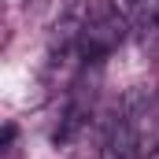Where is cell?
Segmentation results:
<instances>
[{"label":"cell","instance_id":"1","mask_svg":"<svg viewBox=\"0 0 159 159\" xmlns=\"http://www.w3.org/2000/svg\"><path fill=\"white\" fill-rule=\"evenodd\" d=\"M126 37V19H122L115 7H96L85 22H81V34H78V48L89 63L104 59L119 41Z\"/></svg>","mask_w":159,"mask_h":159}]
</instances>
